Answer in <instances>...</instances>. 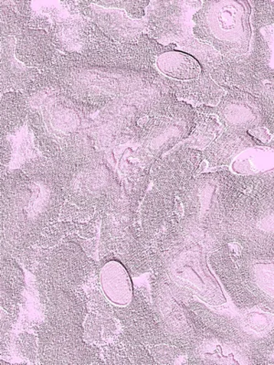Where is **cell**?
<instances>
[{
    "instance_id": "obj_1",
    "label": "cell",
    "mask_w": 274,
    "mask_h": 365,
    "mask_svg": "<svg viewBox=\"0 0 274 365\" xmlns=\"http://www.w3.org/2000/svg\"><path fill=\"white\" fill-rule=\"evenodd\" d=\"M253 14L249 1L214 0L202 1L192 18L194 37L221 55L220 63L211 71L220 86L224 80L231 87L255 93L266 81H274L268 45L260 32L274 22V13L257 9Z\"/></svg>"
},
{
    "instance_id": "obj_2",
    "label": "cell",
    "mask_w": 274,
    "mask_h": 365,
    "mask_svg": "<svg viewBox=\"0 0 274 365\" xmlns=\"http://www.w3.org/2000/svg\"><path fill=\"white\" fill-rule=\"evenodd\" d=\"M23 93L29 101V125L42 154L55 164L80 165L123 133L104 112L107 103L74 100L40 77Z\"/></svg>"
},
{
    "instance_id": "obj_3",
    "label": "cell",
    "mask_w": 274,
    "mask_h": 365,
    "mask_svg": "<svg viewBox=\"0 0 274 365\" xmlns=\"http://www.w3.org/2000/svg\"><path fill=\"white\" fill-rule=\"evenodd\" d=\"M1 254L34 246L42 230L56 222L65 201L54 165L46 156L2 173Z\"/></svg>"
},
{
    "instance_id": "obj_4",
    "label": "cell",
    "mask_w": 274,
    "mask_h": 365,
    "mask_svg": "<svg viewBox=\"0 0 274 365\" xmlns=\"http://www.w3.org/2000/svg\"><path fill=\"white\" fill-rule=\"evenodd\" d=\"M152 41L146 52L133 56L86 57L61 53L50 68L41 71L40 79L74 100L108 103L159 80L148 58Z\"/></svg>"
},
{
    "instance_id": "obj_5",
    "label": "cell",
    "mask_w": 274,
    "mask_h": 365,
    "mask_svg": "<svg viewBox=\"0 0 274 365\" xmlns=\"http://www.w3.org/2000/svg\"><path fill=\"white\" fill-rule=\"evenodd\" d=\"M208 264L237 307H258L274 314V251L227 243L208 257Z\"/></svg>"
},
{
    "instance_id": "obj_6",
    "label": "cell",
    "mask_w": 274,
    "mask_h": 365,
    "mask_svg": "<svg viewBox=\"0 0 274 365\" xmlns=\"http://www.w3.org/2000/svg\"><path fill=\"white\" fill-rule=\"evenodd\" d=\"M203 48L195 37L179 45L164 46L153 40L148 58L160 81L178 101L213 106L223 96L221 86L211 76V63Z\"/></svg>"
},
{
    "instance_id": "obj_7",
    "label": "cell",
    "mask_w": 274,
    "mask_h": 365,
    "mask_svg": "<svg viewBox=\"0 0 274 365\" xmlns=\"http://www.w3.org/2000/svg\"><path fill=\"white\" fill-rule=\"evenodd\" d=\"M202 153L208 168L230 172L248 191H274V135L263 141L250 132L223 131Z\"/></svg>"
},
{
    "instance_id": "obj_8",
    "label": "cell",
    "mask_w": 274,
    "mask_h": 365,
    "mask_svg": "<svg viewBox=\"0 0 274 365\" xmlns=\"http://www.w3.org/2000/svg\"><path fill=\"white\" fill-rule=\"evenodd\" d=\"M225 242L243 249L274 251V191H247L226 220Z\"/></svg>"
},
{
    "instance_id": "obj_9",
    "label": "cell",
    "mask_w": 274,
    "mask_h": 365,
    "mask_svg": "<svg viewBox=\"0 0 274 365\" xmlns=\"http://www.w3.org/2000/svg\"><path fill=\"white\" fill-rule=\"evenodd\" d=\"M49 34L61 53L86 57L133 56L146 52L149 44V37L146 34L136 45L116 43L90 19L81 14L71 15L54 23Z\"/></svg>"
},
{
    "instance_id": "obj_10",
    "label": "cell",
    "mask_w": 274,
    "mask_h": 365,
    "mask_svg": "<svg viewBox=\"0 0 274 365\" xmlns=\"http://www.w3.org/2000/svg\"><path fill=\"white\" fill-rule=\"evenodd\" d=\"M198 113L192 104L178 102L165 113L139 120L126 132L139 143L150 165L187 140L197 125Z\"/></svg>"
},
{
    "instance_id": "obj_11",
    "label": "cell",
    "mask_w": 274,
    "mask_h": 365,
    "mask_svg": "<svg viewBox=\"0 0 274 365\" xmlns=\"http://www.w3.org/2000/svg\"><path fill=\"white\" fill-rule=\"evenodd\" d=\"M98 262L87 255L79 244L64 240L59 245L44 249V256L34 275L63 288L76 289L99 272Z\"/></svg>"
},
{
    "instance_id": "obj_12",
    "label": "cell",
    "mask_w": 274,
    "mask_h": 365,
    "mask_svg": "<svg viewBox=\"0 0 274 365\" xmlns=\"http://www.w3.org/2000/svg\"><path fill=\"white\" fill-rule=\"evenodd\" d=\"M216 106L195 107L198 113L216 116L223 131L250 132L266 128L270 123L257 94L238 87H230Z\"/></svg>"
},
{
    "instance_id": "obj_13",
    "label": "cell",
    "mask_w": 274,
    "mask_h": 365,
    "mask_svg": "<svg viewBox=\"0 0 274 365\" xmlns=\"http://www.w3.org/2000/svg\"><path fill=\"white\" fill-rule=\"evenodd\" d=\"M192 2L150 1L146 9V35L158 43L179 44L193 38V28H189L188 15Z\"/></svg>"
},
{
    "instance_id": "obj_14",
    "label": "cell",
    "mask_w": 274,
    "mask_h": 365,
    "mask_svg": "<svg viewBox=\"0 0 274 365\" xmlns=\"http://www.w3.org/2000/svg\"><path fill=\"white\" fill-rule=\"evenodd\" d=\"M113 309L114 316L122 324L123 330L146 346L156 344L173 345L160 324L150 301V292L146 287L133 288L132 302L126 307L113 305Z\"/></svg>"
},
{
    "instance_id": "obj_15",
    "label": "cell",
    "mask_w": 274,
    "mask_h": 365,
    "mask_svg": "<svg viewBox=\"0 0 274 365\" xmlns=\"http://www.w3.org/2000/svg\"><path fill=\"white\" fill-rule=\"evenodd\" d=\"M203 162L201 150L182 148L168 153L152 165L153 187L178 197L196 175L201 174Z\"/></svg>"
},
{
    "instance_id": "obj_16",
    "label": "cell",
    "mask_w": 274,
    "mask_h": 365,
    "mask_svg": "<svg viewBox=\"0 0 274 365\" xmlns=\"http://www.w3.org/2000/svg\"><path fill=\"white\" fill-rule=\"evenodd\" d=\"M76 8L79 14L90 19L116 43L136 45L146 34L145 18L133 19L123 9L103 8L86 0H77Z\"/></svg>"
},
{
    "instance_id": "obj_17",
    "label": "cell",
    "mask_w": 274,
    "mask_h": 365,
    "mask_svg": "<svg viewBox=\"0 0 274 365\" xmlns=\"http://www.w3.org/2000/svg\"><path fill=\"white\" fill-rule=\"evenodd\" d=\"M15 38L16 57L28 67L47 70L61 53L52 43L50 34L44 29L27 28Z\"/></svg>"
},
{
    "instance_id": "obj_18",
    "label": "cell",
    "mask_w": 274,
    "mask_h": 365,
    "mask_svg": "<svg viewBox=\"0 0 274 365\" xmlns=\"http://www.w3.org/2000/svg\"><path fill=\"white\" fill-rule=\"evenodd\" d=\"M15 37L1 38V71H0V93L3 94L11 91H23L34 83L41 76V71L28 67L16 57Z\"/></svg>"
},
{
    "instance_id": "obj_19",
    "label": "cell",
    "mask_w": 274,
    "mask_h": 365,
    "mask_svg": "<svg viewBox=\"0 0 274 365\" xmlns=\"http://www.w3.org/2000/svg\"><path fill=\"white\" fill-rule=\"evenodd\" d=\"M27 288L25 273L15 257L1 254V309L19 321Z\"/></svg>"
},
{
    "instance_id": "obj_20",
    "label": "cell",
    "mask_w": 274,
    "mask_h": 365,
    "mask_svg": "<svg viewBox=\"0 0 274 365\" xmlns=\"http://www.w3.org/2000/svg\"><path fill=\"white\" fill-rule=\"evenodd\" d=\"M0 135H14L28 123L29 106L23 91H11L3 94L0 101Z\"/></svg>"
},
{
    "instance_id": "obj_21",
    "label": "cell",
    "mask_w": 274,
    "mask_h": 365,
    "mask_svg": "<svg viewBox=\"0 0 274 365\" xmlns=\"http://www.w3.org/2000/svg\"><path fill=\"white\" fill-rule=\"evenodd\" d=\"M12 146V158L9 165V170L21 169L22 165L31 160L44 156L39 145L29 122L14 135L6 136Z\"/></svg>"
},
{
    "instance_id": "obj_22",
    "label": "cell",
    "mask_w": 274,
    "mask_h": 365,
    "mask_svg": "<svg viewBox=\"0 0 274 365\" xmlns=\"http://www.w3.org/2000/svg\"><path fill=\"white\" fill-rule=\"evenodd\" d=\"M0 17H1V38L17 37L25 29L31 18L24 17L13 11L4 1H0Z\"/></svg>"
},
{
    "instance_id": "obj_23",
    "label": "cell",
    "mask_w": 274,
    "mask_h": 365,
    "mask_svg": "<svg viewBox=\"0 0 274 365\" xmlns=\"http://www.w3.org/2000/svg\"><path fill=\"white\" fill-rule=\"evenodd\" d=\"M12 355L40 364L39 360L38 335L29 331H22L12 341Z\"/></svg>"
},
{
    "instance_id": "obj_24",
    "label": "cell",
    "mask_w": 274,
    "mask_h": 365,
    "mask_svg": "<svg viewBox=\"0 0 274 365\" xmlns=\"http://www.w3.org/2000/svg\"><path fill=\"white\" fill-rule=\"evenodd\" d=\"M118 338L125 345L126 354L132 364H156L146 345L137 341L123 329L118 335Z\"/></svg>"
},
{
    "instance_id": "obj_25",
    "label": "cell",
    "mask_w": 274,
    "mask_h": 365,
    "mask_svg": "<svg viewBox=\"0 0 274 365\" xmlns=\"http://www.w3.org/2000/svg\"><path fill=\"white\" fill-rule=\"evenodd\" d=\"M96 211V208L94 207H80V205L65 200L63 207L61 208L58 221L87 223L93 220Z\"/></svg>"
},
{
    "instance_id": "obj_26",
    "label": "cell",
    "mask_w": 274,
    "mask_h": 365,
    "mask_svg": "<svg viewBox=\"0 0 274 365\" xmlns=\"http://www.w3.org/2000/svg\"><path fill=\"white\" fill-rule=\"evenodd\" d=\"M102 357L107 364H132L126 351L125 345L117 337L110 344L101 346Z\"/></svg>"
},
{
    "instance_id": "obj_27",
    "label": "cell",
    "mask_w": 274,
    "mask_h": 365,
    "mask_svg": "<svg viewBox=\"0 0 274 365\" xmlns=\"http://www.w3.org/2000/svg\"><path fill=\"white\" fill-rule=\"evenodd\" d=\"M98 6L103 8L123 9L130 18L133 19H143L146 17V9L150 1H94Z\"/></svg>"
},
{
    "instance_id": "obj_28",
    "label": "cell",
    "mask_w": 274,
    "mask_h": 365,
    "mask_svg": "<svg viewBox=\"0 0 274 365\" xmlns=\"http://www.w3.org/2000/svg\"><path fill=\"white\" fill-rule=\"evenodd\" d=\"M262 102L264 112L269 120V132L274 135V81L263 84L255 93Z\"/></svg>"
},
{
    "instance_id": "obj_29",
    "label": "cell",
    "mask_w": 274,
    "mask_h": 365,
    "mask_svg": "<svg viewBox=\"0 0 274 365\" xmlns=\"http://www.w3.org/2000/svg\"><path fill=\"white\" fill-rule=\"evenodd\" d=\"M0 143H1V162H0L1 169H9V165L11 164L12 158L11 143L5 135H1Z\"/></svg>"
}]
</instances>
